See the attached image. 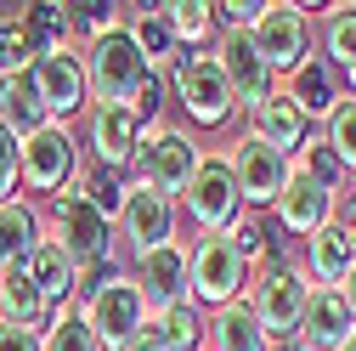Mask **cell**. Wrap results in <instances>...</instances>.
<instances>
[{
	"label": "cell",
	"mask_w": 356,
	"mask_h": 351,
	"mask_svg": "<svg viewBox=\"0 0 356 351\" xmlns=\"http://www.w3.org/2000/svg\"><path fill=\"white\" fill-rule=\"evenodd\" d=\"M249 278H254V267H249V260H243V255H238L227 238H198L187 283H193V300L204 306V312H220V306L243 300Z\"/></svg>",
	"instance_id": "cell-9"
},
{
	"label": "cell",
	"mask_w": 356,
	"mask_h": 351,
	"mask_svg": "<svg viewBox=\"0 0 356 351\" xmlns=\"http://www.w3.org/2000/svg\"><path fill=\"white\" fill-rule=\"evenodd\" d=\"M204 345H209V351H277L272 334L254 323V312H249L243 300L209 312V334H204Z\"/></svg>",
	"instance_id": "cell-24"
},
{
	"label": "cell",
	"mask_w": 356,
	"mask_h": 351,
	"mask_svg": "<svg viewBox=\"0 0 356 351\" xmlns=\"http://www.w3.org/2000/svg\"><path fill=\"white\" fill-rule=\"evenodd\" d=\"M305 295H311V278L300 272V260H266V267H254V278L243 289V306L254 312V323L272 334V345H289L300 334Z\"/></svg>",
	"instance_id": "cell-3"
},
{
	"label": "cell",
	"mask_w": 356,
	"mask_h": 351,
	"mask_svg": "<svg viewBox=\"0 0 356 351\" xmlns=\"http://www.w3.org/2000/svg\"><path fill=\"white\" fill-rule=\"evenodd\" d=\"M170 40L181 52H204V40L215 34V17H209V0H170V6H159Z\"/></svg>",
	"instance_id": "cell-28"
},
{
	"label": "cell",
	"mask_w": 356,
	"mask_h": 351,
	"mask_svg": "<svg viewBox=\"0 0 356 351\" xmlns=\"http://www.w3.org/2000/svg\"><path fill=\"white\" fill-rule=\"evenodd\" d=\"M79 63H85V91H91L97 102H136V91L147 85V57L142 46L130 40V29H108L102 40H91V46H79Z\"/></svg>",
	"instance_id": "cell-4"
},
{
	"label": "cell",
	"mask_w": 356,
	"mask_h": 351,
	"mask_svg": "<svg viewBox=\"0 0 356 351\" xmlns=\"http://www.w3.org/2000/svg\"><path fill=\"white\" fill-rule=\"evenodd\" d=\"M0 351H40V329H12V323H0Z\"/></svg>",
	"instance_id": "cell-42"
},
{
	"label": "cell",
	"mask_w": 356,
	"mask_h": 351,
	"mask_svg": "<svg viewBox=\"0 0 356 351\" xmlns=\"http://www.w3.org/2000/svg\"><path fill=\"white\" fill-rule=\"evenodd\" d=\"M356 334V323H350V312H345V300H339V289H311L305 295V312H300V345L305 351H339L345 340Z\"/></svg>",
	"instance_id": "cell-21"
},
{
	"label": "cell",
	"mask_w": 356,
	"mask_h": 351,
	"mask_svg": "<svg viewBox=\"0 0 356 351\" xmlns=\"http://www.w3.org/2000/svg\"><path fill=\"white\" fill-rule=\"evenodd\" d=\"M124 187H130V182H119V170H79L68 193H79V198L91 204V210H102L108 221H119V204H124Z\"/></svg>",
	"instance_id": "cell-32"
},
{
	"label": "cell",
	"mask_w": 356,
	"mask_h": 351,
	"mask_svg": "<svg viewBox=\"0 0 356 351\" xmlns=\"http://www.w3.org/2000/svg\"><path fill=\"white\" fill-rule=\"evenodd\" d=\"M181 204H187L193 221L204 227V238H220V233L238 221V215H243V198H238V176H232L227 153H204V164H198L193 182H187Z\"/></svg>",
	"instance_id": "cell-10"
},
{
	"label": "cell",
	"mask_w": 356,
	"mask_h": 351,
	"mask_svg": "<svg viewBox=\"0 0 356 351\" xmlns=\"http://www.w3.org/2000/svg\"><path fill=\"white\" fill-rule=\"evenodd\" d=\"M198 164H204V148L193 142V130H175V125H153L147 136H142V148H136V159H130L136 182H147V187H159L170 198L187 193V182L198 176Z\"/></svg>",
	"instance_id": "cell-5"
},
{
	"label": "cell",
	"mask_w": 356,
	"mask_h": 351,
	"mask_svg": "<svg viewBox=\"0 0 356 351\" xmlns=\"http://www.w3.org/2000/svg\"><path fill=\"white\" fill-rule=\"evenodd\" d=\"M23 272H29V283L40 289V300L51 306V312H63V306H74V295H79V267L51 244V238H40L34 244V255L23 260Z\"/></svg>",
	"instance_id": "cell-22"
},
{
	"label": "cell",
	"mask_w": 356,
	"mask_h": 351,
	"mask_svg": "<svg viewBox=\"0 0 356 351\" xmlns=\"http://www.w3.org/2000/svg\"><path fill=\"white\" fill-rule=\"evenodd\" d=\"M334 221H339V227L356 238V176H350V182L339 187V198H334Z\"/></svg>",
	"instance_id": "cell-41"
},
{
	"label": "cell",
	"mask_w": 356,
	"mask_h": 351,
	"mask_svg": "<svg viewBox=\"0 0 356 351\" xmlns=\"http://www.w3.org/2000/svg\"><path fill=\"white\" fill-rule=\"evenodd\" d=\"M142 136H147V125L136 119L130 102H97L91 108V125H85V142H91L97 170H130Z\"/></svg>",
	"instance_id": "cell-13"
},
{
	"label": "cell",
	"mask_w": 356,
	"mask_h": 351,
	"mask_svg": "<svg viewBox=\"0 0 356 351\" xmlns=\"http://www.w3.org/2000/svg\"><path fill=\"white\" fill-rule=\"evenodd\" d=\"M345 97H356V68H350V74H345Z\"/></svg>",
	"instance_id": "cell-45"
},
{
	"label": "cell",
	"mask_w": 356,
	"mask_h": 351,
	"mask_svg": "<svg viewBox=\"0 0 356 351\" xmlns=\"http://www.w3.org/2000/svg\"><path fill=\"white\" fill-rule=\"evenodd\" d=\"M323 57L350 74L356 68V6H328V23H323Z\"/></svg>",
	"instance_id": "cell-31"
},
{
	"label": "cell",
	"mask_w": 356,
	"mask_h": 351,
	"mask_svg": "<svg viewBox=\"0 0 356 351\" xmlns=\"http://www.w3.org/2000/svg\"><path fill=\"white\" fill-rule=\"evenodd\" d=\"M29 63H34V52H29V40H23L17 17H12V23H0V74H23Z\"/></svg>",
	"instance_id": "cell-39"
},
{
	"label": "cell",
	"mask_w": 356,
	"mask_h": 351,
	"mask_svg": "<svg viewBox=\"0 0 356 351\" xmlns=\"http://www.w3.org/2000/svg\"><path fill=\"white\" fill-rule=\"evenodd\" d=\"M215 63H220V74H227V91H232V108H243V114H254L266 97L277 91V74L266 68V57L254 52V40L238 29V34H220L215 40Z\"/></svg>",
	"instance_id": "cell-12"
},
{
	"label": "cell",
	"mask_w": 356,
	"mask_h": 351,
	"mask_svg": "<svg viewBox=\"0 0 356 351\" xmlns=\"http://www.w3.org/2000/svg\"><path fill=\"white\" fill-rule=\"evenodd\" d=\"M79 176V142L68 136V125H46L23 136V187L29 193H46V198H63Z\"/></svg>",
	"instance_id": "cell-11"
},
{
	"label": "cell",
	"mask_w": 356,
	"mask_h": 351,
	"mask_svg": "<svg viewBox=\"0 0 356 351\" xmlns=\"http://www.w3.org/2000/svg\"><path fill=\"white\" fill-rule=\"evenodd\" d=\"M40 238H46V233H40V210H34V198L17 193V198L0 204V267H23Z\"/></svg>",
	"instance_id": "cell-25"
},
{
	"label": "cell",
	"mask_w": 356,
	"mask_h": 351,
	"mask_svg": "<svg viewBox=\"0 0 356 351\" xmlns=\"http://www.w3.org/2000/svg\"><path fill=\"white\" fill-rule=\"evenodd\" d=\"M277 351H305V345H300V340H289V345H277Z\"/></svg>",
	"instance_id": "cell-46"
},
{
	"label": "cell",
	"mask_w": 356,
	"mask_h": 351,
	"mask_svg": "<svg viewBox=\"0 0 356 351\" xmlns=\"http://www.w3.org/2000/svg\"><path fill=\"white\" fill-rule=\"evenodd\" d=\"M17 29L29 40V52L34 57H46V52H63L68 46V6H17Z\"/></svg>",
	"instance_id": "cell-27"
},
{
	"label": "cell",
	"mask_w": 356,
	"mask_h": 351,
	"mask_svg": "<svg viewBox=\"0 0 356 351\" xmlns=\"http://www.w3.org/2000/svg\"><path fill=\"white\" fill-rule=\"evenodd\" d=\"M277 91L311 119V125H328V114L345 102V85H339V68L328 63V57H305L283 85H277Z\"/></svg>",
	"instance_id": "cell-18"
},
{
	"label": "cell",
	"mask_w": 356,
	"mask_h": 351,
	"mask_svg": "<svg viewBox=\"0 0 356 351\" xmlns=\"http://www.w3.org/2000/svg\"><path fill=\"white\" fill-rule=\"evenodd\" d=\"M170 91H175V102L187 108L193 125H227L232 119V91H227V74H220L215 52L170 57Z\"/></svg>",
	"instance_id": "cell-6"
},
{
	"label": "cell",
	"mask_w": 356,
	"mask_h": 351,
	"mask_svg": "<svg viewBox=\"0 0 356 351\" xmlns=\"http://www.w3.org/2000/svg\"><path fill=\"white\" fill-rule=\"evenodd\" d=\"M220 238H227V244H232V249L249 260V267H266V260H272V233H266L249 210H243V215H238V221H232L227 233H220Z\"/></svg>",
	"instance_id": "cell-36"
},
{
	"label": "cell",
	"mask_w": 356,
	"mask_h": 351,
	"mask_svg": "<svg viewBox=\"0 0 356 351\" xmlns=\"http://www.w3.org/2000/svg\"><path fill=\"white\" fill-rule=\"evenodd\" d=\"M294 170H305L311 182H323L328 193H339V187L350 182V176H345V164H339V159H334V148H328V136H311V142L294 153Z\"/></svg>",
	"instance_id": "cell-34"
},
{
	"label": "cell",
	"mask_w": 356,
	"mask_h": 351,
	"mask_svg": "<svg viewBox=\"0 0 356 351\" xmlns=\"http://www.w3.org/2000/svg\"><path fill=\"white\" fill-rule=\"evenodd\" d=\"M334 198L339 193H328L323 182H311L305 170H289V182H283V193L272 204V221H277V233H289V238L305 244L311 233H323L334 221Z\"/></svg>",
	"instance_id": "cell-14"
},
{
	"label": "cell",
	"mask_w": 356,
	"mask_h": 351,
	"mask_svg": "<svg viewBox=\"0 0 356 351\" xmlns=\"http://www.w3.org/2000/svg\"><path fill=\"white\" fill-rule=\"evenodd\" d=\"M46 238L79 267V283H85V272H108L113 255H119V233H113V221H108L102 210H91L79 193L51 198V227H46Z\"/></svg>",
	"instance_id": "cell-2"
},
{
	"label": "cell",
	"mask_w": 356,
	"mask_h": 351,
	"mask_svg": "<svg viewBox=\"0 0 356 351\" xmlns=\"http://www.w3.org/2000/svg\"><path fill=\"white\" fill-rule=\"evenodd\" d=\"M254 52L266 57V68L277 74V85L311 57V6H289V0H266L260 23L249 29Z\"/></svg>",
	"instance_id": "cell-7"
},
{
	"label": "cell",
	"mask_w": 356,
	"mask_h": 351,
	"mask_svg": "<svg viewBox=\"0 0 356 351\" xmlns=\"http://www.w3.org/2000/svg\"><path fill=\"white\" fill-rule=\"evenodd\" d=\"M187 272H193V249L164 244V249H147V255L136 260V272H130V278H136V289H142V300H147V312H170V306L193 300Z\"/></svg>",
	"instance_id": "cell-16"
},
{
	"label": "cell",
	"mask_w": 356,
	"mask_h": 351,
	"mask_svg": "<svg viewBox=\"0 0 356 351\" xmlns=\"http://www.w3.org/2000/svg\"><path fill=\"white\" fill-rule=\"evenodd\" d=\"M350 267H356V238H350L339 221H328L323 233H311V238H305L300 272L311 278V289H339Z\"/></svg>",
	"instance_id": "cell-20"
},
{
	"label": "cell",
	"mask_w": 356,
	"mask_h": 351,
	"mask_svg": "<svg viewBox=\"0 0 356 351\" xmlns=\"http://www.w3.org/2000/svg\"><path fill=\"white\" fill-rule=\"evenodd\" d=\"M40 351H97V340H91V329H85V318L74 306H63V312H51V323L40 329Z\"/></svg>",
	"instance_id": "cell-33"
},
{
	"label": "cell",
	"mask_w": 356,
	"mask_h": 351,
	"mask_svg": "<svg viewBox=\"0 0 356 351\" xmlns=\"http://www.w3.org/2000/svg\"><path fill=\"white\" fill-rule=\"evenodd\" d=\"M323 136H328V148H334V159L345 164V176H356V97H345L334 114H328V125H323Z\"/></svg>",
	"instance_id": "cell-35"
},
{
	"label": "cell",
	"mask_w": 356,
	"mask_h": 351,
	"mask_svg": "<svg viewBox=\"0 0 356 351\" xmlns=\"http://www.w3.org/2000/svg\"><path fill=\"white\" fill-rule=\"evenodd\" d=\"M249 142L272 148V153H283V159H294V153L311 142V119H305L283 91H272V97L249 114Z\"/></svg>",
	"instance_id": "cell-19"
},
{
	"label": "cell",
	"mask_w": 356,
	"mask_h": 351,
	"mask_svg": "<svg viewBox=\"0 0 356 351\" xmlns=\"http://www.w3.org/2000/svg\"><path fill=\"white\" fill-rule=\"evenodd\" d=\"M0 323H12V329H46L51 323V306L40 300V289L29 283L23 267H6V278H0Z\"/></svg>",
	"instance_id": "cell-26"
},
{
	"label": "cell",
	"mask_w": 356,
	"mask_h": 351,
	"mask_svg": "<svg viewBox=\"0 0 356 351\" xmlns=\"http://www.w3.org/2000/svg\"><path fill=\"white\" fill-rule=\"evenodd\" d=\"M159 334L170 351H204V334H209V312L198 300H181V306H170V312H153Z\"/></svg>",
	"instance_id": "cell-29"
},
{
	"label": "cell",
	"mask_w": 356,
	"mask_h": 351,
	"mask_svg": "<svg viewBox=\"0 0 356 351\" xmlns=\"http://www.w3.org/2000/svg\"><path fill=\"white\" fill-rule=\"evenodd\" d=\"M29 74H34V85H40V102H46L51 125H63L68 114H79L85 102H91V91H85V63H79V52H74V46L34 57V63H29Z\"/></svg>",
	"instance_id": "cell-17"
},
{
	"label": "cell",
	"mask_w": 356,
	"mask_h": 351,
	"mask_svg": "<svg viewBox=\"0 0 356 351\" xmlns=\"http://www.w3.org/2000/svg\"><path fill=\"white\" fill-rule=\"evenodd\" d=\"M74 312L85 318L97 351H124L147 323V300H142V289H136L130 272H108L102 283H79Z\"/></svg>",
	"instance_id": "cell-1"
},
{
	"label": "cell",
	"mask_w": 356,
	"mask_h": 351,
	"mask_svg": "<svg viewBox=\"0 0 356 351\" xmlns=\"http://www.w3.org/2000/svg\"><path fill=\"white\" fill-rule=\"evenodd\" d=\"M124 351H170V345H164V334H159V323H153V312H147V323H142V334L130 340Z\"/></svg>",
	"instance_id": "cell-43"
},
{
	"label": "cell",
	"mask_w": 356,
	"mask_h": 351,
	"mask_svg": "<svg viewBox=\"0 0 356 351\" xmlns=\"http://www.w3.org/2000/svg\"><path fill=\"white\" fill-rule=\"evenodd\" d=\"M130 108H136V119L153 130V114L164 108V74H147V85L136 91V102H130Z\"/></svg>",
	"instance_id": "cell-40"
},
{
	"label": "cell",
	"mask_w": 356,
	"mask_h": 351,
	"mask_svg": "<svg viewBox=\"0 0 356 351\" xmlns=\"http://www.w3.org/2000/svg\"><path fill=\"white\" fill-rule=\"evenodd\" d=\"M339 300H345V312H350V323H356V267L345 272V283H339Z\"/></svg>",
	"instance_id": "cell-44"
},
{
	"label": "cell",
	"mask_w": 356,
	"mask_h": 351,
	"mask_svg": "<svg viewBox=\"0 0 356 351\" xmlns=\"http://www.w3.org/2000/svg\"><path fill=\"white\" fill-rule=\"evenodd\" d=\"M0 278H6V267H0Z\"/></svg>",
	"instance_id": "cell-48"
},
{
	"label": "cell",
	"mask_w": 356,
	"mask_h": 351,
	"mask_svg": "<svg viewBox=\"0 0 356 351\" xmlns=\"http://www.w3.org/2000/svg\"><path fill=\"white\" fill-rule=\"evenodd\" d=\"M17 187H23V136L0 125V204L17 198Z\"/></svg>",
	"instance_id": "cell-38"
},
{
	"label": "cell",
	"mask_w": 356,
	"mask_h": 351,
	"mask_svg": "<svg viewBox=\"0 0 356 351\" xmlns=\"http://www.w3.org/2000/svg\"><path fill=\"white\" fill-rule=\"evenodd\" d=\"M124 23V6H68V34H79L85 46H91V40H102L108 29H119Z\"/></svg>",
	"instance_id": "cell-37"
},
{
	"label": "cell",
	"mask_w": 356,
	"mask_h": 351,
	"mask_svg": "<svg viewBox=\"0 0 356 351\" xmlns=\"http://www.w3.org/2000/svg\"><path fill=\"white\" fill-rule=\"evenodd\" d=\"M339 351H356V334H350V340H345V345H339Z\"/></svg>",
	"instance_id": "cell-47"
},
{
	"label": "cell",
	"mask_w": 356,
	"mask_h": 351,
	"mask_svg": "<svg viewBox=\"0 0 356 351\" xmlns=\"http://www.w3.org/2000/svg\"><path fill=\"white\" fill-rule=\"evenodd\" d=\"M0 125H6L12 136H34V130L51 125V114H46V102H40V85H34L29 68L23 74H0Z\"/></svg>",
	"instance_id": "cell-23"
},
{
	"label": "cell",
	"mask_w": 356,
	"mask_h": 351,
	"mask_svg": "<svg viewBox=\"0 0 356 351\" xmlns=\"http://www.w3.org/2000/svg\"><path fill=\"white\" fill-rule=\"evenodd\" d=\"M124 29H130V40H136V46H142L147 68H164V63H170L175 40H170V29H164L159 6H124Z\"/></svg>",
	"instance_id": "cell-30"
},
{
	"label": "cell",
	"mask_w": 356,
	"mask_h": 351,
	"mask_svg": "<svg viewBox=\"0 0 356 351\" xmlns=\"http://www.w3.org/2000/svg\"><path fill=\"white\" fill-rule=\"evenodd\" d=\"M227 164H232V176H238V198H243V210H272L277 193H283V182H289V170H294V159H283V153H272V148H260V142H249V136L227 153Z\"/></svg>",
	"instance_id": "cell-15"
},
{
	"label": "cell",
	"mask_w": 356,
	"mask_h": 351,
	"mask_svg": "<svg viewBox=\"0 0 356 351\" xmlns=\"http://www.w3.org/2000/svg\"><path fill=\"white\" fill-rule=\"evenodd\" d=\"M113 233L124 238V255H130V260H142L147 249L175 244V198L159 193V187H147V182H130Z\"/></svg>",
	"instance_id": "cell-8"
}]
</instances>
